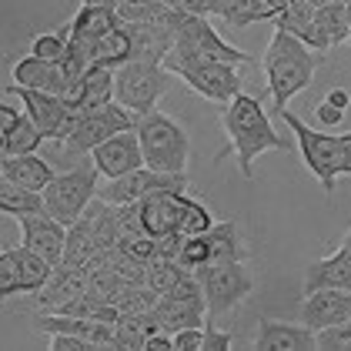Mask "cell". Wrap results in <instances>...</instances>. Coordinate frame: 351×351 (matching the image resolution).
<instances>
[{"label": "cell", "instance_id": "obj_1", "mask_svg": "<svg viewBox=\"0 0 351 351\" xmlns=\"http://www.w3.org/2000/svg\"><path fill=\"white\" fill-rule=\"evenodd\" d=\"M221 128L228 134V151L238 154V167L244 178H254V158L265 151H288V141L274 134V124L265 114L261 101L251 94H238L231 104L221 108ZM228 151H221L215 161H221Z\"/></svg>", "mask_w": 351, "mask_h": 351}, {"label": "cell", "instance_id": "obj_2", "mask_svg": "<svg viewBox=\"0 0 351 351\" xmlns=\"http://www.w3.org/2000/svg\"><path fill=\"white\" fill-rule=\"evenodd\" d=\"M318 51H311L304 40H298L295 34L288 30H274L268 40V51L261 57V67H265V77H268V90H271V104L274 114L281 117V110L288 108V101L298 97L301 90H308L315 81V71L322 64Z\"/></svg>", "mask_w": 351, "mask_h": 351}, {"label": "cell", "instance_id": "obj_3", "mask_svg": "<svg viewBox=\"0 0 351 351\" xmlns=\"http://www.w3.org/2000/svg\"><path fill=\"white\" fill-rule=\"evenodd\" d=\"M137 137L144 151V167L164 174H184L191 161V137L181 128V121H174L164 110H151L137 121Z\"/></svg>", "mask_w": 351, "mask_h": 351}, {"label": "cell", "instance_id": "obj_4", "mask_svg": "<svg viewBox=\"0 0 351 351\" xmlns=\"http://www.w3.org/2000/svg\"><path fill=\"white\" fill-rule=\"evenodd\" d=\"M174 51L164 57V64H174V60H228V64H247V54L231 47L221 34H217L208 17H197V14H181L174 10Z\"/></svg>", "mask_w": 351, "mask_h": 351}, {"label": "cell", "instance_id": "obj_5", "mask_svg": "<svg viewBox=\"0 0 351 351\" xmlns=\"http://www.w3.org/2000/svg\"><path fill=\"white\" fill-rule=\"evenodd\" d=\"M171 87V71L164 64H147V60H128L114 71V101L134 110L137 117L158 110L161 94Z\"/></svg>", "mask_w": 351, "mask_h": 351}, {"label": "cell", "instance_id": "obj_6", "mask_svg": "<svg viewBox=\"0 0 351 351\" xmlns=\"http://www.w3.org/2000/svg\"><path fill=\"white\" fill-rule=\"evenodd\" d=\"M97 181H101V171H97L94 158L77 164V167H71V171H64V174H57L54 181L44 188L47 215H54L60 224L71 228L90 208V201L97 194Z\"/></svg>", "mask_w": 351, "mask_h": 351}, {"label": "cell", "instance_id": "obj_7", "mask_svg": "<svg viewBox=\"0 0 351 351\" xmlns=\"http://www.w3.org/2000/svg\"><path fill=\"white\" fill-rule=\"evenodd\" d=\"M281 121L295 131L298 137V151H301V161L304 167L322 181V188L331 194L335 191V178L341 174V161H345V154H341V134H324V131H315V128H308L298 114L285 108L281 110Z\"/></svg>", "mask_w": 351, "mask_h": 351}, {"label": "cell", "instance_id": "obj_8", "mask_svg": "<svg viewBox=\"0 0 351 351\" xmlns=\"http://www.w3.org/2000/svg\"><path fill=\"white\" fill-rule=\"evenodd\" d=\"M137 121H141V117H137L134 110H128L124 104H117V101L101 104V108H84V110H77L74 131H71V137H67L64 144H67V151L90 154L97 144L110 141L114 134H121V131H134Z\"/></svg>", "mask_w": 351, "mask_h": 351}, {"label": "cell", "instance_id": "obj_9", "mask_svg": "<svg viewBox=\"0 0 351 351\" xmlns=\"http://www.w3.org/2000/svg\"><path fill=\"white\" fill-rule=\"evenodd\" d=\"M194 274H197V281L204 288V301H208V315L211 318L238 308L254 288L251 271H247L244 261H208Z\"/></svg>", "mask_w": 351, "mask_h": 351}, {"label": "cell", "instance_id": "obj_10", "mask_svg": "<svg viewBox=\"0 0 351 351\" xmlns=\"http://www.w3.org/2000/svg\"><path fill=\"white\" fill-rule=\"evenodd\" d=\"M164 67L215 104H231L241 94V74L228 60H174Z\"/></svg>", "mask_w": 351, "mask_h": 351}, {"label": "cell", "instance_id": "obj_11", "mask_svg": "<svg viewBox=\"0 0 351 351\" xmlns=\"http://www.w3.org/2000/svg\"><path fill=\"white\" fill-rule=\"evenodd\" d=\"M51 274H54V265L27 244L0 251V295L3 298L40 295L44 285L51 281Z\"/></svg>", "mask_w": 351, "mask_h": 351}, {"label": "cell", "instance_id": "obj_12", "mask_svg": "<svg viewBox=\"0 0 351 351\" xmlns=\"http://www.w3.org/2000/svg\"><path fill=\"white\" fill-rule=\"evenodd\" d=\"M3 97H21V104L34 117V124L44 131L47 141H67L74 131V121H77V110L71 108L60 94H47V90H34V87H21V84H10L3 90Z\"/></svg>", "mask_w": 351, "mask_h": 351}, {"label": "cell", "instance_id": "obj_13", "mask_svg": "<svg viewBox=\"0 0 351 351\" xmlns=\"http://www.w3.org/2000/svg\"><path fill=\"white\" fill-rule=\"evenodd\" d=\"M191 181L184 174H164V171H151V167H137L124 178H110L108 188L101 191V197L108 204H137L154 191H188Z\"/></svg>", "mask_w": 351, "mask_h": 351}, {"label": "cell", "instance_id": "obj_14", "mask_svg": "<svg viewBox=\"0 0 351 351\" xmlns=\"http://www.w3.org/2000/svg\"><path fill=\"white\" fill-rule=\"evenodd\" d=\"M184 197H188V191H154V194H147L144 201H137L144 234H151V238L174 234V231L181 228ZM178 234H181V231H178Z\"/></svg>", "mask_w": 351, "mask_h": 351}, {"label": "cell", "instance_id": "obj_15", "mask_svg": "<svg viewBox=\"0 0 351 351\" xmlns=\"http://www.w3.org/2000/svg\"><path fill=\"white\" fill-rule=\"evenodd\" d=\"M90 158H94L97 171H101L108 181L110 178H124V174H131L137 167H144V151H141L137 128L134 131H121V134H114L110 141L97 144V147L90 151Z\"/></svg>", "mask_w": 351, "mask_h": 351}, {"label": "cell", "instance_id": "obj_16", "mask_svg": "<svg viewBox=\"0 0 351 351\" xmlns=\"http://www.w3.org/2000/svg\"><path fill=\"white\" fill-rule=\"evenodd\" d=\"M131 34V60H147V64H164V57L174 51V10L151 24H124Z\"/></svg>", "mask_w": 351, "mask_h": 351}, {"label": "cell", "instance_id": "obj_17", "mask_svg": "<svg viewBox=\"0 0 351 351\" xmlns=\"http://www.w3.org/2000/svg\"><path fill=\"white\" fill-rule=\"evenodd\" d=\"M17 224H21V234H24V241L27 247H34L40 258H47L51 265H60L64 261V247H67V224H60L54 215H47V211H40V215H24L17 217Z\"/></svg>", "mask_w": 351, "mask_h": 351}, {"label": "cell", "instance_id": "obj_18", "mask_svg": "<svg viewBox=\"0 0 351 351\" xmlns=\"http://www.w3.org/2000/svg\"><path fill=\"white\" fill-rule=\"evenodd\" d=\"M351 318V291L348 288H318L304 295L298 308V322L308 324L311 331H322L328 324L348 322Z\"/></svg>", "mask_w": 351, "mask_h": 351}, {"label": "cell", "instance_id": "obj_19", "mask_svg": "<svg viewBox=\"0 0 351 351\" xmlns=\"http://www.w3.org/2000/svg\"><path fill=\"white\" fill-rule=\"evenodd\" d=\"M254 348L258 351H308L318 348V331H311L308 324L291 322H274L261 318L254 331Z\"/></svg>", "mask_w": 351, "mask_h": 351}, {"label": "cell", "instance_id": "obj_20", "mask_svg": "<svg viewBox=\"0 0 351 351\" xmlns=\"http://www.w3.org/2000/svg\"><path fill=\"white\" fill-rule=\"evenodd\" d=\"M14 84L34 87V90H47V94H60V97H67V90H71V81H67L60 64L40 60L34 54H27L24 60L14 64Z\"/></svg>", "mask_w": 351, "mask_h": 351}, {"label": "cell", "instance_id": "obj_21", "mask_svg": "<svg viewBox=\"0 0 351 351\" xmlns=\"http://www.w3.org/2000/svg\"><path fill=\"white\" fill-rule=\"evenodd\" d=\"M64 101L74 110L110 104V101H114V67H108V64H90L87 74L67 90Z\"/></svg>", "mask_w": 351, "mask_h": 351}, {"label": "cell", "instance_id": "obj_22", "mask_svg": "<svg viewBox=\"0 0 351 351\" xmlns=\"http://www.w3.org/2000/svg\"><path fill=\"white\" fill-rule=\"evenodd\" d=\"M40 331L47 335H74L84 338L97 348H114V324L108 322H94V318H77V315H44L40 318Z\"/></svg>", "mask_w": 351, "mask_h": 351}, {"label": "cell", "instance_id": "obj_23", "mask_svg": "<svg viewBox=\"0 0 351 351\" xmlns=\"http://www.w3.org/2000/svg\"><path fill=\"white\" fill-rule=\"evenodd\" d=\"M87 281H90V268H87V265H57L54 274H51V281H47L44 291L37 295V304L57 311L64 301H71L74 295L87 291Z\"/></svg>", "mask_w": 351, "mask_h": 351}, {"label": "cell", "instance_id": "obj_24", "mask_svg": "<svg viewBox=\"0 0 351 351\" xmlns=\"http://www.w3.org/2000/svg\"><path fill=\"white\" fill-rule=\"evenodd\" d=\"M274 27L295 34L298 40H304V44H308L311 51H318V54H324V51L331 47L328 34L315 24V7H311V3H288V7L274 17Z\"/></svg>", "mask_w": 351, "mask_h": 351}, {"label": "cell", "instance_id": "obj_25", "mask_svg": "<svg viewBox=\"0 0 351 351\" xmlns=\"http://www.w3.org/2000/svg\"><path fill=\"white\" fill-rule=\"evenodd\" d=\"M0 178H3V181H14V184H21V188L44 191L57 174L40 154H21V158H3V161H0Z\"/></svg>", "mask_w": 351, "mask_h": 351}, {"label": "cell", "instance_id": "obj_26", "mask_svg": "<svg viewBox=\"0 0 351 351\" xmlns=\"http://www.w3.org/2000/svg\"><path fill=\"white\" fill-rule=\"evenodd\" d=\"M318 288H348L351 291V265L335 251L328 258H318L311 265H304V281H301V295H311Z\"/></svg>", "mask_w": 351, "mask_h": 351}, {"label": "cell", "instance_id": "obj_27", "mask_svg": "<svg viewBox=\"0 0 351 351\" xmlns=\"http://www.w3.org/2000/svg\"><path fill=\"white\" fill-rule=\"evenodd\" d=\"M154 318L164 331H181V328H201L204 315H208V304L204 301H184V298H158V304L151 308Z\"/></svg>", "mask_w": 351, "mask_h": 351}, {"label": "cell", "instance_id": "obj_28", "mask_svg": "<svg viewBox=\"0 0 351 351\" xmlns=\"http://www.w3.org/2000/svg\"><path fill=\"white\" fill-rule=\"evenodd\" d=\"M154 331H161L154 311H131V315H121V318L114 322V348L144 351L147 338H151Z\"/></svg>", "mask_w": 351, "mask_h": 351}, {"label": "cell", "instance_id": "obj_29", "mask_svg": "<svg viewBox=\"0 0 351 351\" xmlns=\"http://www.w3.org/2000/svg\"><path fill=\"white\" fill-rule=\"evenodd\" d=\"M71 34L84 37V40H101L104 34H110L114 27H121V17L114 7H94V3H81V10L71 17Z\"/></svg>", "mask_w": 351, "mask_h": 351}, {"label": "cell", "instance_id": "obj_30", "mask_svg": "<svg viewBox=\"0 0 351 351\" xmlns=\"http://www.w3.org/2000/svg\"><path fill=\"white\" fill-rule=\"evenodd\" d=\"M215 14L224 24H231V27H238V30L251 27L258 21H271L274 24V17H278V10L271 3H265V0H217Z\"/></svg>", "mask_w": 351, "mask_h": 351}, {"label": "cell", "instance_id": "obj_31", "mask_svg": "<svg viewBox=\"0 0 351 351\" xmlns=\"http://www.w3.org/2000/svg\"><path fill=\"white\" fill-rule=\"evenodd\" d=\"M211 241V261H244V238L238 231V221H217L208 231Z\"/></svg>", "mask_w": 351, "mask_h": 351}, {"label": "cell", "instance_id": "obj_32", "mask_svg": "<svg viewBox=\"0 0 351 351\" xmlns=\"http://www.w3.org/2000/svg\"><path fill=\"white\" fill-rule=\"evenodd\" d=\"M0 208H3V215H10V217H24V215H40V211H47V204H44V191L21 188V184H14V181H3V188H0Z\"/></svg>", "mask_w": 351, "mask_h": 351}, {"label": "cell", "instance_id": "obj_33", "mask_svg": "<svg viewBox=\"0 0 351 351\" xmlns=\"http://www.w3.org/2000/svg\"><path fill=\"white\" fill-rule=\"evenodd\" d=\"M47 137L44 131L34 124V117L24 114V121L10 131V134L0 137V151H3V158H21V154H37V147L44 144Z\"/></svg>", "mask_w": 351, "mask_h": 351}, {"label": "cell", "instance_id": "obj_34", "mask_svg": "<svg viewBox=\"0 0 351 351\" xmlns=\"http://www.w3.org/2000/svg\"><path fill=\"white\" fill-rule=\"evenodd\" d=\"M131 60V34L128 27L121 24V27H114L110 34H104L97 44H94V64H108V67H121V64H128Z\"/></svg>", "mask_w": 351, "mask_h": 351}, {"label": "cell", "instance_id": "obj_35", "mask_svg": "<svg viewBox=\"0 0 351 351\" xmlns=\"http://www.w3.org/2000/svg\"><path fill=\"white\" fill-rule=\"evenodd\" d=\"M188 274L191 271L184 268L181 261H174V258H154V261L147 265V285H151L158 295H171Z\"/></svg>", "mask_w": 351, "mask_h": 351}, {"label": "cell", "instance_id": "obj_36", "mask_svg": "<svg viewBox=\"0 0 351 351\" xmlns=\"http://www.w3.org/2000/svg\"><path fill=\"white\" fill-rule=\"evenodd\" d=\"M114 10H117L121 24H151V21L164 17L171 7H167V0H117Z\"/></svg>", "mask_w": 351, "mask_h": 351}, {"label": "cell", "instance_id": "obj_37", "mask_svg": "<svg viewBox=\"0 0 351 351\" xmlns=\"http://www.w3.org/2000/svg\"><path fill=\"white\" fill-rule=\"evenodd\" d=\"M315 24L328 34L331 47L335 44H348V14H345V0L341 3H328L315 10Z\"/></svg>", "mask_w": 351, "mask_h": 351}, {"label": "cell", "instance_id": "obj_38", "mask_svg": "<svg viewBox=\"0 0 351 351\" xmlns=\"http://www.w3.org/2000/svg\"><path fill=\"white\" fill-rule=\"evenodd\" d=\"M158 298L161 295H158L147 281H141V285H124L121 295L114 298V304H117L121 315H131V311H151V308L158 304Z\"/></svg>", "mask_w": 351, "mask_h": 351}, {"label": "cell", "instance_id": "obj_39", "mask_svg": "<svg viewBox=\"0 0 351 351\" xmlns=\"http://www.w3.org/2000/svg\"><path fill=\"white\" fill-rule=\"evenodd\" d=\"M217 221H215V215L208 211V204H201L197 197H184V215H181V234L184 238H191V234H208L211 228H215Z\"/></svg>", "mask_w": 351, "mask_h": 351}, {"label": "cell", "instance_id": "obj_40", "mask_svg": "<svg viewBox=\"0 0 351 351\" xmlns=\"http://www.w3.org/2000/svg\"><path fill=\"white\" fill-rule=\"evenodd\" d=\"M67 40H71L67 24L60 30H51V34H37L34 44H30V54L40 57V60H54V64H60L64 54H67Z\"/></svg>", "mask_w": 351, "mask_h": 351}, {"label": "cell", "instance_id": "obj_41", "mask_svg": "<svg viewBox=\"0 0 351 351\" xmlns=\"http://www.w3.org/2000/svg\"><path fill=\"white\" fill-rule=\"evenodd\" d=\"M178 261L188 271L204 268L211 261V241H208V234H191V238H184L181 251H178Z\"/></svg>", "mask_w": 351, "mask_h": 351}, {"label": "cell", "instance_id": "obj_42", "mask_svg": "<svg viewBox=\"0 0 351 351\" xmlns=\"http://www.w3.org/2000/svg\"><path fill=\"white\" fill-rule=\"evenodd\" d=\"M318 348H331V351H348L351 348V318L338 324H328L318 331Z\"/></svg>", "mask_w": 351, "mask_h": 351}, {"label": "cell", "instance_id": "obj_43", "mask_svg": "<svg viewBox=\"0 0 351 351\" xmlns=\"http://www.w3.org/2000/svg\"><path fill=\"white\" fill-rule=\"evenodd\" d=\"M201 345H204V324L174 331V351H201Z\"/></svg>", "mask_w": 351, "mask_h": 351}, {"label": "cell", "instance_id": "obj_44", "mask_svg": "<svg viewBox=\"0 0 351 351\" xmlns=\"http://www.w3.org/2000/svg\"><path fill=\"white\" fill-rule=\"evenodd\" d=\"M217 0H167L171 10H181V14H197V17H208L215 14Z\"/></svg>", "mask_w": 351, "mask_h": 351}, {"label": "cell", "instance_id": "obj_45", "mask_svg": "<svg viewBox=\"0 0 351 351\" xmlns=\"http://www.w3.org/2000/svg\"><path fill=\"white\" fill-rule=\"evenodd\" d=\"M228 348H231V335L217 331L215 324L204 322V345H201V351H228Z\"/></svg>", "mask_w": 351, "mask_h": 351}, {"label": "cell", "instance_id": "obj_46", "mask_svg": "<svg viewBox=\"0 0 351 351\" xmlns=\"http://www.w3.org/2000/svg\"><path fill=\"white\" fill-rule=\"evenodd\" d=\"M315 114H318V124H322V128H338V124L345 121V110H341V108H335L331 101H322Z\"/></svg>", "mask_w": 351, "mask_h": 351}, {"label": "cell", "instance_id": "obj_47", "mask_svg": "<svg viewBox=\"0 0 351 351\" xmlns=\"http://www.w3.org/2000/svg\"><path fill=\"white\" fill-rule=\"evenodd\" d=\"M24 114H27V110L14 108V104H3V108H0V137L10 134V131H14V128L24 121Z\"/></svg>", "mask_w": 351, "mask_h": 351}, {"label": "cell", "instance_id": "obj_48", "mask_svg": "<svg viewBox=\"0 0 351 351\" xmlns=\"http://www.w3.org/2000/svg\"><path fill=\"white\" fill-rule=\"evenodd\" d=\"M144 351H174V335L171 331H154L151 338H147V345H144Z\"/></svg>", "mask_w": 351, "mask_h": 351}, {"label": "cell", "instance_id": "obj_49", "mask_svg": "<svg viewBox=\"0 0 351 351\" xmlns=\"http://www.w3.org/2000/svg\"><path fill=\"white\" fill-rule=\"evenodd\" d=\"M324 101H331L335 108H341V110H348V108H351V94H348V90H341V87L328 90V97H324Z\"/></svg>", "mask_w": 351, "mask_h": 351}, {"label": "cell", "instance_id": "obj_50", "mask_svg": "<svg viewBox=\"0 0 351 351\" xmlns=\"http://www.w3.org/2000/svg\"><path fill=\"white\" fill-rule=\"evenodd\" d=\"M341 154H345L341 174H351V134H341Z\"/></svg>", "mask_w": 351, "mask_h": 351}, {"label": "cell", "instance_id": "obj_51", "mask_svg": "<svg viewBox=\"0 0 351 351\" xmlns=\"http://www.w3.org/2000/svg\"><path fill=\"white\" fill-rule=\"evenodd\" d=\"M338 254H341V258L351 265V231L345 234V241H341V247H338Z\"/></svg>", "mask_w": 351, "mask_h": 351}, {"label": "cell", "instance_id": "obj_52", "mask_svg": "<svg viewBox=\"0 0 351 351\" xmlns=\"http://www.w3.org/2000/svg\"><path fill=\"white\" fill-rule=\"evenodd\" d=\"M304 3H311V7L318 10V7H328V3H341V0H304Z\"/></svg>", "mask_w": 351, "mask_h": 351}, {"label": "cell", "instance_id": "obj_53", "mask_svg": "<svg viewBox=\"0 0 351 351\" xmlns=\"http://www.w3.org/2000/svg\"><path fill=\"white\" fill-rule=\"evenodd\" d=\"M81 3H94V7H114L117 0H81Z\"/></svg>", "mask_w": 351, "mask_h": 351}, {"label": "cell", "instance_id": "obj_54", "mask_svg": "<svg viewBox=\"0 0 351 351\" xmlns=\"http://www.w3.org/2000/svg\"><path fill=\"white\" fill-rule=\"evenodd\" d=\"M265 3H271V7H274V10H278V14H281V10H285V7H288V0H265Z\"/></svg>", "mask_w": 351, "mask_h": 351}, {"label": "cell", "instance_id": "obj_55", "mask_svg": "<svg viewBox=\"0 0 351 351\" xmlns=\"http://www.w3.org/2000/svg\"><path fill=\"white\" fill-rule=\"evenodd\" d=\"M345 14H348V44H351V0H345Z\"/></svg>", "mask_w": 351, "mask_h": 351}]
</instances>
